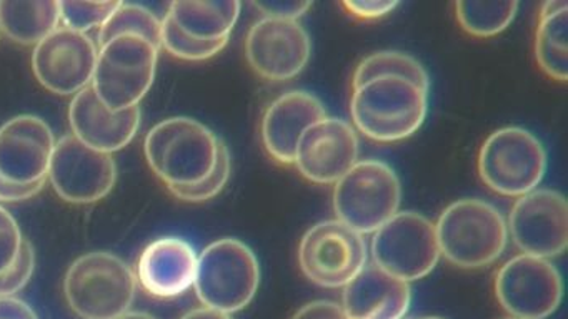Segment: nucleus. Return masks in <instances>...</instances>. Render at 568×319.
I'll return each mask as SVG.
<instances>
[{"label": "nucleus", "mask_w": 568, "mask_h": 319, "mask_svg": "<svg viewBox=\"0 0 568 319\" xmlns=\"http://www.w3.org/2000/svg\"><path fill=\"white\" fill-rule=\"evenodd\" d=\"M221 140L204 123L174 116L148 133L145 158L168 188L194 186L214 172Z\"/></svg>", "instance_id": "nucleus-1"}, {"label": "nucleus", "mask_w": 568, "mask_h": 319, "mask_svg": "<svg viewBox=\"0 0 568 319\" xmlns=\"http://www.w3.org/2000/svg\"><path fill=\"white\" fill-rule=\"evenodd\" d=\"M428 110V90L400 76H378L355 86L352 120L375 142H398L414 135Z\"/></svg>", "instance_id": "nucleus-2"}, {"label": "nucleus", "mask_w": 568, "mask_h": 319, "mask_svg": "<svg viewBox=\"0 0 568 319\" xmlns=\"http://www.w3.org/2000/svg\"><path fill=\"white\" fill-rule=\"evenodd\" d=\"M435 231L440 255L458 268H485L497 261L507 246V222L485 199L452 203L438 216Z\"/></svg>", "instance_id": "nucleus-3"}, {"label": "nucleus", "mask_w": 568, "mask_h": 319, "mask_svg": "<svg viewBox=\"0 0 568 319\" xmlns=\"http://www.w3.org/2000/svg\"><path fill=\"white\" fill-rule=\"evenodd\" d=\"M135 292L131 266L108 251L75 259L64 279L68 305L82 319H119L131 309Z\"/></svg>", "instance_id": "nucleus-4"}, {"label": "nucleus", "mask_w": 568, "mask_h": 319, "mask_svg": "<svg viewBox=\"0 0 568 319\" xmlns=\"http://www.w3.org/2000/svg\"><path fill=\"white\" fill-rule=\"evenodd\" d=\"M261 282L257 256L241 239L211 243L197 258L194 288L202 305L217 311H241L251 305Z\"/></svg>", "instance_id": "nucleus-5"}, {"label": "nucleus", "mask_w": 568, "mask_h": 319, "mask_svg": "<svg viewBox=\"0 0 568 319\" xmlns=\"http://www.w3.org/2000/svg\"><path fill=\"white\" fill-rule=\"evenodd\" d=\"M400 202V179L382 160H361L335 183V215L361 235L377 231L398 212Z\"/></svg>", "instance_id": "nucleus-6"}, {"label": "nucleus", "mask_w": 568, "mask_h": 319, "mask_svg": "<svg viewBox=\"0 0 568 319\" xmlns=\"http://www.w3.org/2000/svg\"><path fill=\"white\" fill-rule=\"evenodd\" d=\"M159 52L138 35H121L99 49L91 86L111 112L139 106L151 90L158 70Z\"/></svg>", "instance_id": "nucleus-7"}, {"label": "nucleus", "mask_w": 568, "mask_h": 319, "mask_svg": "<svg viewBox=\"0 0 568 319\" xmlns=\"http://www.w3.org/2000/svg\"><path fill=\"white\" fill-rule=\"evenodd\" d=\"M547 172V152L540 140L520 126L491 133L478 155L481 182L501 196L520 198L537 189Z\"/></svg>", "instance_id": "nucleus-8"}, {"label": "nucleus", "mask_w": 568, "mask_h": 319, "mask_svg": "<svg viewBox=\"0 0 568 319\" xmlns=\"http://www.w3.org/2000/svg\"><path fill=\"white\" fill-rule=\"evenodd\" d=\"M374 265L404 281H417L434 271L440 258L437 231L417 212H397L372 239Z\"/></svg>", "instance_id": "nucleus-9"}, {"label": "nucleus", "mask_w": 568, "mask_h": 319, "mask_svg": "<svg viewBox=\"0 0 568 319\" xmlns=\"http://www.w3.org/2000/svg\"><path fill=\"white\" fill-rule=\"evenodd\" d=\"M298 266L322 288H344L367 266L364 235L338 219H325L302 236Z\"/></svg>", "instance_id": "nucleus-10"}, {"label": "nucleus", "mask_w": 568, "mask_h": 319, "mask_svg": "<svg viewBox=\"0 0 568 319\" xmlns=\"http://www.w3.org/2000/svg\"><path fill=\"white\" fill-rule=\"evenodd\" d=\"M495 296L514 318L545 319L564 299V279L550 259L518 255L498 269Z\"/></svg>", "instance_id": "nucleus-11"}, {"label": "nucleus", "mask_w": 568, "mask_h": 319, "mask_svg": "<svg viewBox=\"0 0 568 319\" xmlns=\"http://www.w3.org/2000/svg\"><path fill=\"white\" fill-rule=\"evenodd\" d=\"M48 178L62 199L88 205L111 193L118 179V165L111 153L99 152L68 135L55 143Z\"/></svg>", "instance_id": "nucleus-12"}, {"label": "nucleus", "mask_w": 568, "mask_h": 319, "mask_svg": "<svg viewBox=\"0 0 568 319\" xmlns=\"http://www.w3.org/2000/svg\"><path fill=\"white\" fill-rule=\"evenodd\" d=\"M98 56V45L88 33L58 27L36 45L32 70L49 92L75 95L91 85Z\"/></svg>", "instance_id": "nucleus-13"}, {"label": "nucleus", "mask_w": 568, "mask_h": 319, "mask_svg": "<svg viewBox=\"0 0 568 319\" xmlns=\"http://www.w3.org/2000/svg\"><path fill=\"white\" fill-rule=\"evenodd\" d=\"M507 228L524 255L560 256L568 246L567 198L557 189H534L515 202Z\"/></svg>", "instance_id": "nucleus-14"}, {"label": "nucleus", "mask_w": 568, "mask_h": 319, "mask_svg": "<svg viewBox=\"0 0 568 319\" xmlns=\"http://www.w3.org/2000/svg\"><path fill=\"white\" fill-rule=\"evenodd\" d=\"M312 40L298 20L264 17L245 37V56L262 79L282 82L297 76L311 60Z\"/></svg>", "instance_id": "nucleus-15"}, {"label": "nucleus", "mask_w": 568, "mask_h": 319, "mask_svg": "<svg viewBox=\"0 0 568 319\" xmlns=\"http://www.w3.org/2000/svg\"><path fill=\"white\" fill-rule=\"evenodd\" d=\"M357 130L342 119L325 116L302 135L294 165L308 182L337 183L358 162Z\"/></svg>", "instance_id": "nucleus-16"}, {"label": "nucleus", "mask_w": 568, "mask_h": 319, "mask_svg": "<svg viewBox=\"0 0 568 319\" xmlns=\"http://www.w3.org/2000/svg\"><path fill=\"white\" fill-rule=\"evenodd\" d=\"M55 148L51 126L34 115H19L0 126V176L14 185L45 183Z\"/></svg>", "instance_id": "nucleus-17"}, {"label": "nucleus", "mask_w": 568, "mask_h": 319, "mask_svg": "<svg viewBox=\"0 0 568 319\" xmlns=\"http://www.w3.org/2000/svg\"><path fill=\"white\" fill-rule=\"evenodd\" d=\"M327 116L324 103L305 90L282 93L268 105L262 119L261 136L265 152L282 165H292L302 135Z\"/></svg>", "instance_id": "nucleus-18"}, {"label": "nucleus", "mask_w": 568, "mask_h": 319, "mask_svg": "<svg viewBox=\"0 0 568 319\" xmlns=\"http://www.w3.org/2000/svg\"><path fill=\"white\" fill-rule=\"evenodd\" d=\"M72 135L99 152L114 153L128 146L141 126V109L111 112L91 85L75 93L69 109Z\"/></svg>", "instance_id": "nucleus-19"}, {"label": "nucleus", "mask_w": 568, "mask_h": 319, "mask_svg": "<svg viewBox=\"0 0 568 319\" xmlns=\"http://www.w3.org/2000/svg\"><path fill=\"white\" fill-rule=\"evenodd\" d=\"M197 258L191 243L165 236L142 251L135 278L142 289L154 298H178L194 286Z\"/></svg>", "instance_id": "nucleus-20"}, {"label": "nucleus", "mask_w": 568, "mask_h": 319, "mask_svg": "<svg viewBox=\"0 0 568 319\" xmlns=\"http://www.w3.org/2000/svg\"><path fill=\"white\" fill-rule=\"evenodd\" d=\"M412 302L410 282L365 266L344 286L342 308L348 319H404Z\"/></svg>", "instance_id": "nucleus-21"}, {"label": "nucleus", "mask_w": 568, "mask_h": 319, "mask_svg": "<svg viewBox=\"0 0 568 319\" xmlns=\"http://www.w3.org/2000/svg\"><path fill=\"white\" fill-rule=\"evenodd\" d=\"M61 22L55 0H6L0 2V30L22 45H38Z\"/></svg>", "instance_id": "nucleus-22"}, {"label": "nucleus", "mask_w": 568, "mask_h": 319, "mask_svg": "<svg viewBox=\"0 0 568 319\" xmlns=\"http://www.w3.org/2000/svg\"><path fill=\"white\" fill-rule=\"evenodd\" d=\"M168 13L189 37L214 42L229 40L241 16V2H172Z\"/></svg>", "instance_id": "nucleus-23"}, {"label": "nucleus", "mask_w": 568, "mask_h": 319, "mask_svg": "<svg viewBox=\"0 0 568 319\" xmlns=\"http://www.w3.org/2000/svg\"><path fill=\"white\" fill-rule=\"evenodd\" d=\"M568 12L565 0L544 3L535 33V56L551 79L565 82L568 76Z\"/></svg>", "instance_id": "nucleus-24"}, {"label": "nucleus", "mask_w": 568, "mask_h": 319, "mask_svg": "<svg viewBox=\"0 0 568 319\" xmlns=\"http://www.w3.org/2000/svg\"><path fill=\"white\" fill-rule=\"evenodd\" d=\"M378 76H400V79L410 80L422 89H430V76L425 66L410 53L398 52V50H382L365 56L355 69L352 86L355 89Z\"/></svg>", "instance_id": "nucleus-25"}, {"label": "nucleus", "mask_w": 568, "mask_h": 319, "mask_svg": "<svg viewBox=\"0 0 568 319\" xmlns=\"http://www.w3.org/2000/svg\"><path fill=\"white\" fill-rule=\"evenodd\" d=\"M138 35L162 49V20L154 12L135 3H122L114 10L99 32V47L111 42L115 37Z\"/></svg>", "instance_id": "nucleus-26"}, {"label": "nucleus", "mask_w": 568, "mask_h": 319, "mask_svg": "<svg viewBox=\"0 0 568 319\" xmlns=\"http://www.w3.org/2000/svg\"><path fill=\"white\" fill-rule=\"evenodd\" d=\"M518 2H477V0H464L455 3V16L465 32L475 37H494L504 32L515 13Z\"/></svg>", "instance_id": "nucleus-27"}, {"label": "nucleus", "mask_w": 568, "mask_h": 319, "mask_svg": "<svg viewBox=\"0 0 568 319\" xmlns=\"http://www.w3.org/2000/svg\"><path fill=\"white\" fill-rule=\"evenodd\" d=\"M229 40H214V42H205L179 29L178 23L172 20L169 13H165L162 20V47L171 53L175 59L187 60V62H201V60L212 59L219 52L224 50Z\"/></svg>", "instance_id": "nucleus-28"}, {"label": "nucleus", "mask_w": 568, "mask_h": 319, "mask_svg": "<svg viewBox=\"0 0 568 319\" xmlns=\"http://www.w3.org/2000/svg\"><path fill=\"white\" fill-rule=\"evenodd\" d=\"M232 172V160L229 146L225 145L224 140H221V146H219L217 163H215L214 172L194 186H174L169 188L172 195L178 196L182 202L202 203L207 199L214 198L219 193L224 189L227 185L229 178H231Z\"/></svg>", "instance_id": "nucleus-29"}, {"label": "nucleus", "mask_w": 568, "mask_h": 319, "mask_svg": "<svg viewBox=\"0 0 568 319\" xmlns=\"http://www.w3.org/2000/svg\"><path fill=\"white\" fill-rule=\"evenodd\" d=\"M121 2H78L65 0L59 2L61 20L68 29L88 33L94 27H102Z\"/></svg>", "instance_id": "nucleus-30"}, {"label": "nucleus", "mask_w": 568, "mask_h": 319, "mask_svg": "<svg viewBox=\"0 0 568 319\" xmlns=\"http://www.w3.org/2000/svg\"><path fill=\"white\" fill-rule=\"evenodd\" d=\"M34 246L31 245V241L24 239L21 253H19L18 261H16L14 265L4 272V275H0V298L14 296L16 292L26 288V285L31 281L32 275H34Z\"/></svg>", "instance_id": "nucleus-31"}, {"label": "nucleus", "mask_w": 568, "mask_h": 319, "mask_svg": "<svg viewBox=\"0 0 568 319\" xmlns=\"http://www.w3.org/2000/svg\"><path fill=\"white\" fill-rule=\"evenodd\" d=\"M22 243L24 238L14 216L0 206V275L18 261Z\"/></svg>", "instance_id": "nucleus-32"}, {"label": "nucleus", "mask_w": 568, "mask_h": 319, "mask_svg": "<svg viewBox=\"0 0 568 319\" xmlns=\"http://www.w3.org/2000/svg\"><path fill=\"white\" fill-rule=\"evenodd\" d=\"M342 6L358 19H381L397 9L400 3L394 0H345Z\"/></svg>", "instance_id": "nucleus-33"}, {"label": "nucleus", "mask_w": 568, "mask_h": 319, "mask_svg": "<svg viewBox=\"0 0 568 319\" xmlns=\"http://www.w3.org/2000/svg\"><path fill=\"white\" fill-rule=\"evenodd\" d=\"M292 319H348L344 308L338 302L328 301V299H318V301L307 302L302 306Z\"/></svg>", "instance_id": "nucleus-34"}, {"label": "nucleus", "mask_w": 568, "mask_h": 319, "mask_svg": "<svg viewBox=\"0 0 568 319\" xmlns=\"http://www.w3.org/2000/svg\"><path fill=\"white\" fill-rule=\"evenodd\" d=\"M312 2H265L254 3L255 9L261 10L264 17L274 19L298 20L311 9Z\"/></svg>", "instance_id": "nucleus-35"}, {"label": "nucleus", "mask_w": 568, "mask_h": 319, "mask_svg": "<svg viewBox=\"0 0 568 319\" xmlns=\"http://www.w3.org/2000/svg\"><path fill=\"white\" fill-rule=\"evenodd\" d=\"M44 185L45 183L29 186L14 185V183H9L8 179L0 176V202H24V199H29L32 198V196L38 195Z\"/></svg>", "instance_id": "nucleus-36"}, {"label": "nucleus", "mask_w": 568, "mask_h": 319, "mask_svg": "<svg viewBox=\"0 0 568 319\" xmlns=\"http://www.w3.org/2000/svg\"><path fill=\"white\" fill-rule=\"evenodd\" d=\"M0 319H38L34 309L14 296L0 298Z\"/></svg>", "instance_id": "nucleus-37"}, {"label": "nucleus", "mask_w": 568, "mask_h": 319, "mask_svg": "<svg viewBox=\"0 0 568 319\" xmlns=\"http://www.w3.org/2000/svg\"><path fill=\"white\" fill-rule=\"evenodd\" d=\"M181 319H232V316L204 306V308L192 309L187 315L182 316Z\"/></svg>", "instance_id": "nucleus-38"}, {"label": "nucleus", "mask_w": 568, "mask_h": 319, "mask_svg": "<svg viewBox=\"0 0 568 319\" xmlns=\"http://www.w3.org/2000/svg\"><path fill=\"white\" fill-rule=\"evenodd\" d=\"M119 319H155L154 316L148 315V312L141 311H129Z\"/></svg>", "instance_id": "nucleus-39"}, {"label": "nucleus", "mask_w": 568, "mask_h": 319, "mask_svg": "<svg viewBox=\"0 0 568 319\" xmlns=\"http://www.w3.org/2000/svg\"><path fill=\"white\" fill-rule=\"evenodd\" d=\"M418 319H444V318H437V316H428V318H418Z\"/></svg>", "instance_id": "nucleus-40"}, {"label": "nucleus", "mask_w": 568, "mask_h": 319, "mask_svg": "<svg viewBox=\"0 0 568 319\" xmlns=\"http://www.w3.org/2000/svg\"><path fill=\"white\" fill-rule=\"evenodd\" d=\"M507 319H525V318H514V316H510V318Z\"/></svg>", "instance_id": "nucleus-41"}, {"label": "nucleus", "mask_w": 568, "mask_h": 319, "mask_svg": "<svg viewBox=\"0 0 568 319\" xmlns=\"http://www.w3.org/2000/svg\"><path fill=\"white\" fill-rule=\"evenodd\" d=\"M404 319H407V318H404Z\"/></svg>", "instance_id": "nucleus-42"}]
</instances>
